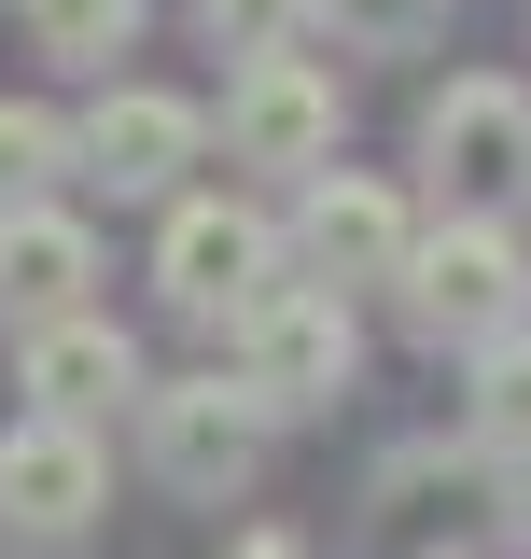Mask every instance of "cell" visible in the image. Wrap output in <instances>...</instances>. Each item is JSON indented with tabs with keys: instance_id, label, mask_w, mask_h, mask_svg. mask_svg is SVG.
I'll return each mask as SVG.
<instances>
[{
	"instance_id": "8",
	"label": "cell",
	"mask_w": 531,
	"mask_h": 559,
	"mask_svg": "<svg viewBox=\"0 0 531 559\" xmlns=\"http://www.w3.org/2000/svg\"><path fill=\"white\" fill-rule=\"evenodd\" d=\"M140 433H154V476L182 489V503H224V489H252V462H266V406L238 378H168V392H140Z\"/></svg>"
},
{
	"instance_id": "17",
	"label": "cell",
	"mask_w": 531,
	"mask_h": 559,
	"mask_svg": "<svg viewBox=\"0 0 531 559\" xmlns=\"http://www.w3.org/2000/svg\"><path fill=\"white\" fill-rule=\"evenodd\" d=\"M224 559H308V546H294V532H238Z\"/></svg>"
},
{
	"instance_id": "4",
	"label": "cell",
	"mask_w": 531,
	"mask_h": 559,
	"mask_svg": "<svg viewBox=\"0 0 531 559\" xmlns=\"http://www.w3.org/2000/svg\"><path fill=\"white\" fill-rule=\"evenodd\" d=\"M335 127H350V84L322 57H252L224 84V154L238 168H280V182H322L335 168Z\"/></svg>"
},
{
	"instance_id": "16",
	"label": "cell",
	"mask_w": 531,
	"mask_h": 559,
	"mask_svg": "<svg viewBox=\"0 0 531 559\" xmlns=\"http://www.w3.org/2000/svg\"><path fill=\"white\" fill-rule=\"evenodd\" d=\"M197 28L252 70V57H294V43H308V0H197Z\"/></svg>"
},
{
	"instance_id": "11",
	"label": "cell",
	"mask_w": 531,
	"mask_h": 559,
	"mask_svg": "<svg viewBox=\"0 0 531 559\" xmlns=\"http://www.w3.org/2000/svg\"><path fill=\"white\" fill-rule=\"evenodd\" d=\"M84 280H98L84 210H57V197H14V210H0V308H14V322H70Z\"/></svg>"
},
{
	"instance_id": "18",
	"label": "cell",
	"mask_w": 531,
	"mask_h": 559,
	"mask_svg": "<svg viewBox=\"0 0 531 559\" xmlns=\"http://www.w3.org/2000/svg\"><path fill=\"white\" fill-rule=\"evenodd\" d=\"M518 532H531V462H518Z\"/></svg>"
},
{
	"instance_id": "7",
	"label": "cell",
	"mask_w": 531,
	"mask_h": 559,
	"mask_svg": "<svg viewBox=\"0 0 531 559\" xmlns=\"http://www.w3.org/2000/svg\"><path fill=\"white\" fill-rule=\"evenodd\" d=\"M197 154H210V112L182 98V84H98L84 127H70V168L113 182V197H168Z\"/></svg>"
},
{
	"instance_id": "2",
	"label": "cell",
	"mask_w": 531,
	"mask_h": 559,
	"mask_svg": "<svg viewBox=\"0 0 531 559\" xmlns=\"http://www.w3.org/2000/svg\"><path fill=\"white\" fill-rule=\"evenodd\" d=\"M154 280H168V308L182 322H252L266 294H280V224L252 197H182L168 210V238H154Z\"/></svg>"
},
{
	"instance_id": "12",
	"label": "cell",
	"mask_w": 531,
	"mask_h": 559,
	"mask_svg": "<svg viewBox=\"0 0 531 559\" xmlns=\"http://www.w3.org/2000/svg\"><path fill=\"white\" fill-rule=\"evenodd\" d=\"M28 43L57 70H98V84H113V57L140 43V0H28Z\"/></svg>"
},
{
	"instance_id": "5",
	"label": "cell",
	"mask_w": 531,
	"mask_h": 559,
	"mask_svg": "<svg viewBox=\"0 0 531 559\" xmlns=\"http://www.w3.org/2000/svg\"><path fill=\"white\" fill-rule=\"evenodd\" d=\"M420 168L448 182V197H518L531 182V84H504V70H448L434 98H420Z\"/></svg>"
},
{
	"instance_id": "6",
	"label": "cell",
	"mask_w": 531,
	"mask_h": 559,
	"mask_svg": "<svg viewBox=\"0 0 531 559\" xmlns=\"http://www.w3.org/2000/svg\"><path fill=\"white\" fill-rule=\"evenodd\" d=\"M280 252L322 280V294H364V280H405V252H420V210H405L378 168H322V182L294 197V238H280Z\"/></svg>"
},
{
	"instance_id": "15",
	"label": "cell",
	"mask_w": 531,
	"mask_h": 559,
	"mask_svg": "<svg viewBox=\"0 0 531 559\" xmlns=\"http://www.w3.org/2000/svg\"><path fill=\"white\" fill-rule=\"evenodd\" d=\"M308 28L364 43V57H405V43H434V28H448V0H308Z\"/></svg>"
},
{
	"instance_id": "1",
	"label": "cell",
	"mask_w": 531,
	"mask_h": 559,
	"mask_svg": "<svg viewBox=\"0 0 531 559\" xmlns=\"http://www.w3.org/2000/svg\"><path fill=\"white\" fill-rule=\"evenodd\" d=\"M392 308H405V336H420V349H489V336H518L531 266H518V238H504L489 210H448V224L405 252Z\"/></svg>"
},
{
	"instance_id": "10",
	"label": "cell",
	"mask_w": 531,
	"mask_h": 559,
	"mask_svg": "<svg viewBox=\"0 0 531 559\" xmlns=\"http://www.w3.org/2000/svg\"><path fill=\"white\" fill-rule=\"evenodd\" d=\"M28 419H84L98 433V406H140V349L113 308H70V322H28Z\"/></svg>"
},
{
	"instance_id": "9",
	"label": "cell",
	"mask_w": 531,
	"mask_h": 559,
	"mask_svg": "<svg viewBox=\"0 0 531 559\" xmlns=\"http://www.w3.org/2000/svg\"><path fill=\"white\" fill-rule=\"evenodd\" d=\"M98 503H113V462H98L84 419H14L0 433V532L14 546H84Z\"/></svg>"
},
{
	"instance_id": "3",
	"label": "cell",
	"mask_w": 531,
	"mask_h": 559,
	"mask_svg": "<svg viewBox=\"0 0 531 559\" xmlns=\"http://www.w3.org/2000/svg\"><path fill=\"white\" fill-rule=\"evenodd\" d=\"M350 364H364V336H350V294H322V280H280L252 322H238V392H252L266 419L335 406Z\"/></svg>"
},
{
	"instance_id": "14",
	"label": "cell",
	"mask_w": 531,
	"mask_h": 559,
	"mask_svg": "<svg viewBox=\"0 0 531 559\" xmlns=\"http://www.w3.org/2000/svg\"><path fill=\"white\" fill-rule=\"evenodd\" d=\"M475 433H504V448L531 462V322L475 349Z\"/></svg>"
},
{
	"instance_id": "13",
	"label": "cell",
	"mask_w": 531,
	"mask_h": 559,
	"mask_svg": "<svg viewBox=\"0 0 531 559\" xmlns=\"http://www.w3.org/2000/svg\"><path fill=\"white\" fill-rule=\"evenodd\" d=\"M57 168H70V112H43V98H0V210L43 197Z\"/></svg>"
}]
</instances>
